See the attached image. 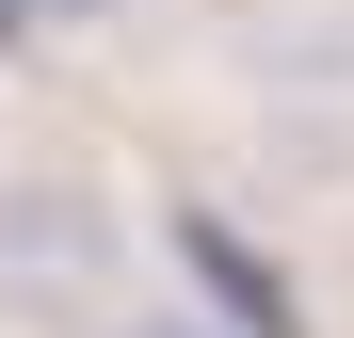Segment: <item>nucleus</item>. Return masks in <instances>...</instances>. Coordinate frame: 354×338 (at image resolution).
<instances>
[{
  "mask_svg": "<svg viewBox=\"0 0 354 338\" xmlns=\"http://www.w3.org/2000/svg\"><path fill=\"white\" fill-rule=\"evenodd\" d=\"M113 274V194H81V178H17L0 194V290L17 306H81Z\"/></svg>",
  "mask_w": 354,
  "mask_h": 338,
  "instance_id": "f257e3e1",
  "label": "nucleus"
},
{
  "mask_svg": "<svg viewBox=\"0 0 354 338\" xmlns=\"http://www.w3.org/2000/svg\"><path fill=\"white\" fill-rule=\"evenodd\" d=\"M177 258L209 274V306L242 322V338H290V290H274V258H258V242H225L209 209H177Z\"/></svg>",
  "mask_w": 354,
  "mask_h": 338,
  "instance_id": "f03ea898",
  "label": "nucleus"
},
{
  "mask_svg": "<svg viewBox=\"0 0 354 338\" xmlns=\"http://www.w3.org/2000/svg\"><path fill=\"white\" fill-rule=\"evenodd\" d=\"M113 338H242L225 306H161V322H113Z\"/></svg>",
  "mask_w": 354,
  "mask_h": 338,
  "instance_id": "7ed1b4c3",
  "label": "nucleus"
},
{
  "mask_svg": "<svg viewBox=\"0 0 354 338\" xmlns=\"http://www.w3.org/2000/svg\"><path fill=\"white\" fill-rule=\"evenodd\" d=\"M17 17H113V0H17Z\"/></svg>",
  "mask_w": 354,
  "mask_h": 338,
  "instance_id": "20e7f679",
  "label": "nucleus"
}]
</instances>
